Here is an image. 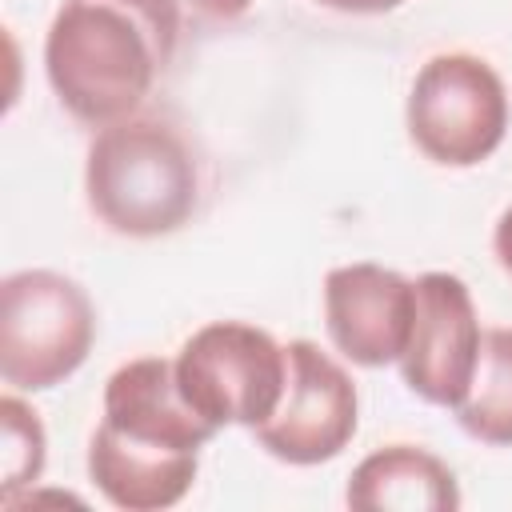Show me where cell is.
Instances as JSON below:
<instances>
[{
    "label": "cell",
    "instance_id": "obj_2",
    "mask_svg": "<svg viewBox=\"0 0 512 512\" xmlns=\"http://www.w3.org/2000/svg\"><path fill=\"white\" fill-rule=\"evenodd\" d=\"M92 216L132 240L184 228L200 204V168L188 140L156 116H124L96 128L84 160Z\"/></svg>",
    "mask_w": 512,
    "mask_h": 512
},
{
    "label": "cell",
    "instance_id": "obj_10",
    "mask_svg": "<svg viewBox=\"0 0 512 512\" xmlns=\"http://www.w3.org/2000/svg\"><path fill=\"white\" fill-rule=\"evenodd\" d=\"M196 468L200 452L144 444L104 420L88 440V476L96 492L124 512H164L180 504L196 484Z\"/></svg>",
    "mask_w": 512,
    "mask_h": 512
},
{
    "label": "cell",
    "instance_id": "obj_16",
    "mask_svg": "<svg viewBox=\"0 0 512 512\" xmlns=\"http://www.w3.org/2000/svg\"><path fill=\"white\" fill-rule=\"evenodd\" d=\"M196 12H204V16H212V20H236V16H244L256 0H188Z\"/></svg>",
    "mask_w": 512,
    "mask_h": 512
},
{
    "label": "cell",
    "instance_id": "obj_1",
    "mask_svg": "<svg viewBox=\"0 0 512 512\" xmlns=\"http://www.w3.org/2000/svg\"><path fill=\"white\" fill-rule=\"evenodd\" d=\"M180 40V0H64L44 36L56 100L104 128L136 116Z\"/></svg>",
    "mask_w": 512,
    "mask_h": 512
},
{
    "label": "cell",
    "instance_id": "obj_15",
    "mask_svg": "<svg viewBox=\"0 0 512 512\" xmlns=\"http://www.w3.org/2000/svg\"><path fill=\"white\" fill-rule=\"evenodd\" d=\"M492 252H496V260H500V268L512 276V204L500 212V220H496V228H492Z\"/></svg>",
    "mask_w": 512,
    "mask_h": 512
},
{
    "label": "cell",
    "instance_id": "obj_5",
    "mask_svg": "<svg viewBox=\"0 0 512 512\" xmlns=\"http://www.w3.org/2000/svg\"><path fill=\"white\" fill-rule=\"evenodd\" d=\"M184 400L212 428H260L284 400L288 348L244 320H212L176 352Z\"/></svg>",
    "mask_w": 512,
    "mask_h": 512
},
{
    "label": "cell",
    "instance_id": "obj_11",
    "mask_svg": "<svg viewBox=\"0 0 512 512\" xmlns=\"http://www.w3.org/2000/svg\"><path fill=\"white\" fill-rule=\"evenodd\" d=\"M356 512H456V472L420 444H384L368 452L344 488Z\"/></svg>",
    "mask_w": 512,
    "mask_h": 512
},
{
    "label": "cell",
    "instance_id": "obj_14",
    "mask_svg": "<svg viewBox=\"0 0 512 512\" xmlns=\"http://www.w3.org/2000/svg\"><path fill=\"white\" fill-rule=\"evenodd\" d=\"M332 12H344V16H380V12H392L400 8L404 0H316Z\"/></svg>",
    "mask_w": 512,
    "mask_h": 512
},
{
    "label": "cell",
    "instance_id": "obj_4",
    "mask_svg": "<svg viewBox=\"0 0 512 512\" xmlns=\"http://www.w3.org/2000/svg\"><path fill=\"white\" fill-rule=\"evenodd\" d=\"M404 124L432 164L476 168L504 144L508 88L484 56L436 52L412 76Z\"/></svg>",
    "mask_w": 512,
    "mask_h": 512
},
{
    "label": "cell",
    "instance_id": "obj_3",
    "mask_svg": "<svg viewBox=\"0 0 512 512\" xmlns=\"http://www.w3.org/2000/svg\"><path fill=\"white\" fill-rule=\"evenodd\" d=\"M96 308L88 292L52 268H20L0 280V380L12 392L64 384L92 352Z\"/></svg>",
    "mask_w": 512,
    "mask_h": 512
},
{
    "label": "cell",
    "instance_id": "obj_12",
    "mask_svg": "<svg viewBox=\"0 0 512 512\" xmlns=\"http://www.w3.org/2000/svg\"><path fill=\"white\" fill-rule=\"evenodd\" d=\"M452 412L472 440L512 448V328L484 332L472 388Z\"/></svg>",
    "mask_w": 512,
    "mask_h": 512
},
{
    "label": "cell",
    "instance_id": "obj_7",
    "mask_svg": "<svg viewBox=\"0 0 512 512\" xmlns=\"http://www.w3.org/2000/svg\"><path fill=\"white\" fill-rule=\"evenodd\" d=\"M484 328L468 284L456 272L416 276L412 336L400 356V376L412 396L436 408H456L476 376Z\"/></svg>",
    "mask_w": 512,
    "mask_h": 512
},
{
    "label": "cell",
    "instance_id": "obj_13",
    "mask_svg": "<svg viewBox=\"0 0 512 512\" xmlns=\"http://www.w3.org/2000/svg\"><path fill=\"white\" fill-rule=\"evenodd\" d=\"M48 460V436L40 412L16 392L0 400V500L12 508L24 488H32Z\"/></svg>",
    "mask_w": 512,
    "mask_h": 512
},
{
    "label": "cell",
    "instance_id": "obj_9",
    "mask_svg": "<svg viewBox=\"0 0 512 512\" xmlns=\"http://www.w3.org/2000/svg\"><path fill=\"white\" fill-rule=\"evenodd\" d=\"M104 424L160 448L200 452L220 428H212L180 392L176 360L136 356L120 364L104 384Z\"/></svg>",
    "mask_w": 512,
    "mask_h": 512
},
{
    "label": "cell",
    "instance_id": "obj_6",
    "mask_svg": "<svg viewBox=\"0 0 512 512\" xmlns=\"http://www.w3.org/2000/svg\"><path fill=\"white\" fill-rule=\"evenodd\" d=\"M288 388L280 408L252 428L256 444L296 468L336 460L360 424V396L336 356L312 340H288Z\"/></svg>",
    "mask_w": 512,
    "mask_h": 512
},
{
    "label": "cell",
    "instance_id": "obj_8",
    "mask_svg": "<svg viewBox=\"0 0 512 512\" xmlns=\"http://www.w3.org/2000/svg\"><path fill=\"white\" fill-rule=\"evenodd\" d=\"M416 316V280L396 268L356 260L324 276V324L332 348L360 364H400Z\"/></svg>",
    "mask_w": 512,
    "mask_h": 512
}]
</instances>
